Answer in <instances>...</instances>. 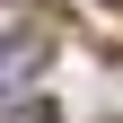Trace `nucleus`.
Segmentation results:
<instances>
[{
	"label": "nucleus",
	"mask_w": 123,
	"mask_h": 123,
	"mask_svg": "<svg viewBox=\"0 0 123 123\" xmlns=\"http://www.w3.org/2000/svg\"><path fill=\"white\" fill-rule=\"evenodd\" d=\"M9 123H53V105H44V97L26 105V97H18V105H9Z\"/></svg>",
	"instance_id": "nucleus-1"
},
{
	"label": "nucleus",
	"mask_w": 123,
	"mask_h": 123,
	"mask_svg": "<svg viewBox=\"0 0 123 123\" xmlns=\"http://www.w3.org/2000/svg\"><path fill=\"white\" fill-rule=\"evenodd\" d=\"M114 9H123V0H114Z\"/></svg>",
	"instance_id": "nucleus-2"
}]
</instances>
